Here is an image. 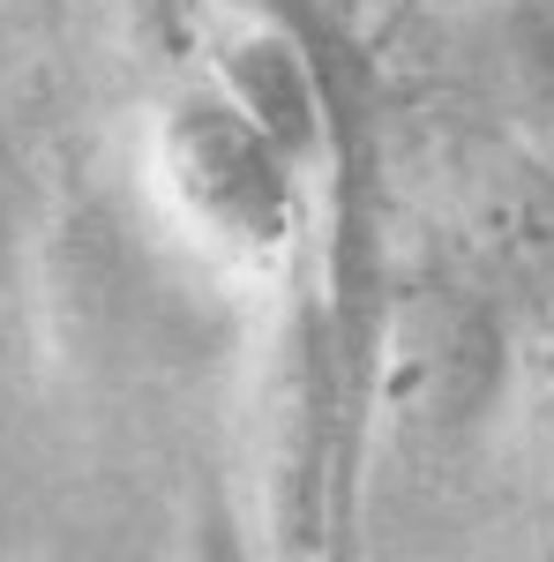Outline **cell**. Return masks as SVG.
I'll return each mask as SVG.
<instances>
[{
    "mask_svg": "<svg viewBox=\"0 0 554 562\" xmlns=\"http://www.w3.org/2000/svg\"><path fill=\"white\" fill-rule=\"evenodd\" d=\"M172 158H180V188L225 217L233 233H278L285 217V150L233 105H188L172 128Z\"/></svg>",
    "mask_w": 554,
    "mask_h": 562,
    "instance_id": "6da1fadb",
    "label": "cell"
},
{
    "mask_svg": "<svg viewBox=\"0 0 554 562\" xmlns=\"http://www.w3.org/2000/svg\"><path fill=\"white\" fill-rule=\"evenodd\" d=\"M233 83L248 98V121H256L285 158L307 150V135H315V98H307V76H299V60L285 45H240Z\"/></svg>",
    "mask_w": 554,
    "mask_h": 562,
    "instance_id": "7a4b0ae2",
    "label": "cell"
}]
</instances>
